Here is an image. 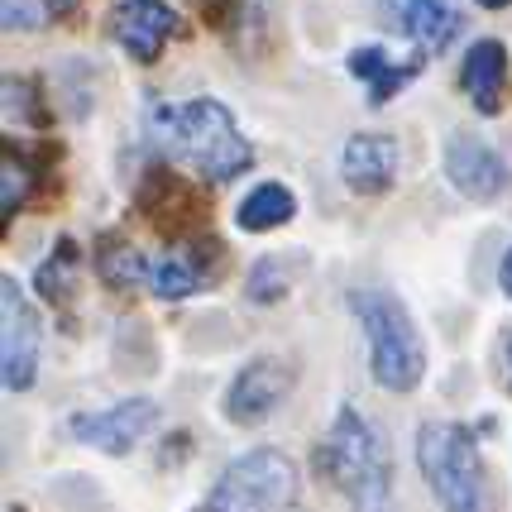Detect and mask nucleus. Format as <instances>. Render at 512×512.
I'll return each mask as SVG.
<instances>
[{
    "mask_svg": "<svg viewBox=\"0 0 512 512\" xmlns=\"http://www.w3.org/2000/svg\"><path fill=\"white\" fill-rule=\"evenodd\" d=\"M96 278H101L106 288L125 292V288H139V283H149V264L139 259V249H134L125 235L106 230V235L96 240Z\"/></svg>",
    "mask_w": 512,
    "mask_h": 512,
    "instance_id": "obj_18",
    "label": "nucleus"
},
{
    "mask_svg": "<svg viewBox=\"0 0 512 512\" xmlns=\"http://www.w3.org/2000/svg\"><path fill=\"white\" fill-rule=\"evenodd\" d=\"M484 10H503V5H512V0H479Z\"/></svg>",
    "mask_w": 512,
    "mask_h": 512,
    "instance_id": "obj_28",
    "label": "nucleus"
},
{
    "mask_svg": "<svg viewBox=\"0 0 512 512\" xmlns=\"http://www.w3.org/2000/svg\"><path fill=\"white\" fill-rule=\"evenodd\" d=\"M297 216V197H292L283 182H259L240 206H235V225L245 235H264V230H278Z\"/></svg>",
    "mask_w": 512,
    "mask_h": 512,
    "instance_id": "obj_17",
    "label": "nucleus"
},
{
    "mask_svg": "<svg viewBox=\"0 0 512 512\" xmlns=\"http://www.w3.org/2000/svg\"><path fill=\"white\" fill-rule=\"evenodd\" d=\"M39 355H44V326H39L29 292L15 278H0V379H5V393L34 388Z\"/></svg>",
    "mask_w": 512,
    "mask_h": 512,
    "instance_id": "obj_6",
    "label": "nucleus"
},
{
    "mask_svg": "<svg viewBox=\"0 0 512 512\" xmlns=\"http://www.w3.org/2000/svg\"><path fill=\"white\" fill-rule=\"evenodd\" d=\"M216 264H221V245L216 240H206V245L197 235L192 240H173V249H163L149 264V288L163 302H182V297L201 292L216 278Z\"/></svg>",
    "mask_w": 512,
    "mask_h": 512,
    "instance_id": "obj_13",
    "label": "nucleus"
},
{
    "mask_svg": "<svg viewBox=\"0 0 512 512\" xmlns=\"http://www.w3.org/2000/svg\"><path fill=\"white\" fill-rule=\"evenodd\" d=\"M44 5H48V15H53V20H67V15H72L82 0H44Z\"/></svg>",
    "mask_w": 512,
    "mask_h": 512,
    "instance_id": "obj_26",
    "label": "nucleus"
},
{
    "mask_svg": "<svg viewBox=\"0 0 512 512\" xmlns=\"http://www.w3.org/2000/svg\"><path fill=\"white\" fill-rule=\"evenodd\" d=\"M498 350H503V383H508V393H512V326L503 331V345H498Z\"/></svg>",
    "mask_w": 512,
    "mask_h": 512,
    "instance_id": "obj_25",
    "label": "nucleus"
},
{
    "mask_svg": "<svg viewBox=\"0 0 512 512\" xmlns=\"http://www.w3.org/2000/svg\"><path fill=\"white\" fill-rule=\"evenodd\" d=\"M345 307L364 326L374 383L388 393H412L426 374V345L422 331L412 326V312L402 307V297L383 288H355L345 297Z\"/></svg>",
    "mask_w": 512,
    "mask_h": 512,
    "instance_id": "obj_3",
    "label": "nucleus"
},
{
    "mask_svg": "<svg viewBox=\"0 0 512 512\" xmlns=\"http://www.w3.org/2000/svg\"><path fill=\"white\" fill-rule=\"evenodd\" d=\"M345 67H350V77H359V82L369 87V106H388V101L412 82V72L422 67V58L398 63V58L383 53V48H355V53L345 58Z\"/></svg>",
    "mask_w": 512,
    "mask_h": 512,
    "instance_id": "obj_16",
    "label": "nucleus"
},
{
    "mask_svg": "<svg viewBox=\"0 0 512 512\" xmlns=\"http://www.w3.org/2000/svg\"><path fill=\"white\" fill-rule=\"evenodd\" d=\"M39 15L29 10V0H5V29H34Z\"/></svg>",
    "mask_w": 512,
    "mask_h": 512,
    "instance_id": "obj_24",
    "label": "nucleus"
},
{
    "mask_svg": "<svg viewBox=\"0 0 512 512\" xmlns=\"http://www.w3.org/2000/svg\"><path fill=\"white\" fill-rule=\"evenodd\" d=\"M178 34V15L163 0H120L111 15V39L125 48V58L134 63H158L168 39Z\"/></svg>",
    "mask_w": 512,
    "mask_h": 512,
    "instance_id": "obj_12",
    "label": "nucleus"
},
{
    "mask_svg": "<svg viewBox=\"0 0 512 512\" xmlns=\"http://www.w3.org/2000/svg\"><path fill=\"white\" fill-rule=\"evenodd\" d=\"M446 178L469 201H498L508 192V163L479 134H450L446 144Z\"/></svg>",
    "mask_w": 512,
    "mask_h": 512,
    "instance_id": "obj_11",
    "label": "nucleus"
},
{
    "mask_svg": "<svg viewBox=\"0 0 512 512\" xmlns=\"http://www.w3.org/2000/svg\"><path fill=\"white\" fill-rule=\"evenodd\" d=\"M460 82H465V96L474 101L479 115H498L508 106V82H512V67H508V48L498 39H479L469 44L465 67H460Z\"/></svg>",
    "mask_w": 512,
    "mask_h": 512,
    "instance_id": "obj_15",
    "label": "nucleus"
},
{
    "mask_svg": "<svg viewBox=\"0 0 512 512\" xmlns=\"http://www.w3.org/2000/svg\"><path fill=\"white\" fill-rule=\"evenodd\" d=\"M158 426V402L154 398H125L106 407V412H77L67 431L77 446L106 450V455H130L149 431Z\"/></svg>",
    "mask_w": 512,
    "mask_h": 512,
    "instance_id": "obj_8",
    "label": "nucleus"
},
{
    "mask_svg": "<svg viewBox=\"0 0 512 512\" xmlns=\"http://www.w3.org/2000/svg\"><path fill=\"white\" fill-rule=\"evenodd\" d=\"M5 120L10 125H48V111L39 101V87L29 77H5Z\"/></svg>",
    "mask_w": 512,
    "mask_h": 512,
    "instance_id": "obj_21",
    "label": "nucleus"
},
{
    "mask_svg": "<svg viewBox=\"0 0 512 512\" xmlns=\"http://www.w3.org/2000/svg\"><path fill=\"white\" fill-rule=\"evenodd\" d=\"M197 15L211 24V29H225L230 20H240V0H201Z\"/></svg>",
    "mask_w": 512,
    "mask_h": 512,
    "instance_id": "obj_23",
    "label": "nucleus"
},
{
    "mask_svg": "<svg viewBox=\"0 0 512 512\" xmlns=\"http://www.w3.org/2000/svg\"><path fill=\"white\" fill-rule=\"evenodd\" d=\"M297 498V465L283 450H249L216 479V508L225 512H283Z\"/></svg>",
    "mask_w": 512,
    "mask_h": 512,
    "instance_id": "obj_5",
    "label": "nucleus"
},
{
    "mask_svg": "<svg viewBox=\"0 0 512 512\" xmlns=\"http://www.w3.org/2000/svg\"><path fill=\"white\" fill-rule=\"evenodd\" d=\"M316 469L331 479V489L355 512H388L393 503V460L379 431L350 402L335 412L326 441L316 450Z\"/></svg>",
    "mask_w": 512,
    "mask_h": 512,
    "instance_id": "obj_2",
    "label": "nucleus"
},
{
    "mask_svg": "<svg viewBox=\"0 0 512 512\" xmlns=\"http://www.w3.org/2000/svg\"><path fill=\"white\" fill-rule=\"evenodd\" d=\"M498 278H503V292L512 297V249L503 254V268H498Z\"/></svg>",
    "mask_w": 512,
    "mask_h": 512,
    "instance_id": "obj_27",
    "label": "nucleus"
},
{
    "mask_svg": "<svg viewBox=\"0 0 512 512\" xmlns=\"http://www.w3.org/2000/svg\"><path fill=\"white\" fill-rule=\"evenodd\" d=\"M34 178H39V163L24 154L20 144H10V139H5V149H0V211H5V221L24 206Z\"/></svg>",
    "mask_w": 512,
    "mask_h": 512,
    "instance_id": "obj_19",
    "label": "nucleus"
},
{
    "mask_svg": "<svg viewBox=\"0 0 512 512\" xmlns=\"http://www.w3.org/2000/svg\"><path fill=\"white\" fill-rule=\"evenodd\" d=\"M292 383H297V374H292L288 359H273V355L249 359L245 369L230 379V388H225V417L235 426L268 422L292 398Z\"/></svg>",
    "mask_w": 512,
    "mask_h": 512,
    "instance_id": "obj_7",
    "label": "nucleus"
},
{
    "mask_svg": "<svg viewBox=\"0 0 512 512\" xmlns=\"http://www.w3.org/2000/svg\"><path fill=\"white\" fill-rule=\"evenodd\" d=\"M211 512H225V508H211Z\"/></svg>",
    "mask_w": 512,
    "mask_h": 512,
    "instance_id": "obj_29",
    "label": "nucleus"
},
{
    "mask_svg": "<svg viewBox=\"0 0 512 512\" xmlns=\"http://www.w3.org/2000/svg\"><path fill=\"white\" fill-rule=\"evenodd\" d=\"M417 465L446 512H489V479L474 431L460 422L417 426Z\"/></svg>",
    "mask_w": 512,
    "mask_h": 512,
    "instance_id": "obj_4",
    "label": "nucleus"
},
{
    "mask_svg": "<svg viewBox=\"0 0 512 512\" xmlns=\"http://www.w3.org/2000/svg\"><path fill=\"white\" fill-rule=\"evenodd\" d=\"M292 268H297V259H259V264L249 268V283H245V292H249V302H278V297H288V288H292Z\"/></svg>",
    "mask_w": 512,
    "mask_h": 512,
    "instance_id": "obj_22",
    "label": "nucleus"
},
{
    "mask_svg": "<svg viewBox=\"0 0 512 512\" xmlns=\"http://www.w3.org/2000/svg\"><path fill=\"white\" fill-rule=\"evenodd\" d=\"M134 201H139L144 221L154 225V230H163L168 240H192V235H201V225H206V197H201L192 182H182L178 173L154 168Z\"/></svg>",
    "mask_w": 512,
    "mask_h": 512,
    "instance_id": "obj_9",
    "label": "nucleus"
},
{
    "mask_svg": "<svg viewBox=\"0 0 512 512\" xmlns=\"http://www.w3.org/2000/svg\"><path fill=\"white\" fill-rule=\"evenodd\" d=\"M379 15L383 24H393L398 34H407L422 58H441L455 34H460V5L455 0H379Z\"/></svg>",
    "mask_w": 512,
    "mask_h": 512,
    "instance_id": "obj_10",
    "label": "nucleus"
},
{
    "mask_svg": "<svg viewBox=\"0 0 512 512\" xmlns=\"http://www.w3.org/2000/svg\"><path fill=\"white\" fill-rule=\"evenodd\" d=\"M149 130L154 139L168 149V154L187 163L192 173L211 182H230L240 178L249 163H254V149L240 134L235 115L225 111L216 96H197L187 106H149Z\"/></svg>",
    "mask_w": 512,
    "mask_h": 512,
    "instance_id": "obj_1",
    "label": "nucleus"
},
{
    "mask_svg": "<svg viewBox=\"0 0 512 512\" xmlns=\"http://www.w3.org/2000/svg\"><path fill=\"white\" fill-rule=\"evenodd\" d=\"M398 139L388 134H350L345 149H340V173H345V187L359 192V197H379L398 182Z\"/></svg>",
    "mask_w": 512,
    "mask_h": 512,
    "instance_id": "obj_14",
    "label": "nucleus"
},
{
    "mask_svg": "<svg viewBox=\"0 0 512 512\" xmlns=\"http://www.w3.org/2000/svg\"><path fill=\"white\" fill-rule=\"evenodd\" d=\"M77 273H82V249L72 245V240H58L53 254L39 264V278H34V283H39V292H44L48 302L63 307L67 297H72V288H77Z\"/></svg>",
    "mask_w": 512,
    "mask_h": 512,
    "instance_id": "obj_20",
    "label": "nucleus"
}]
</instances>
